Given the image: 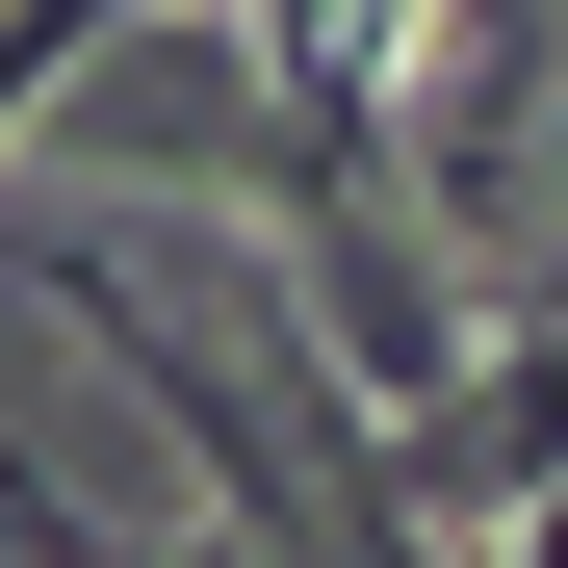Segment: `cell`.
Segmentation results:
<instances>
[{"mask_svg": "<svg viewBox=\"0 0 568 568\" xmlns=\"http://www.w3.org/2000/svg\"><path fill=\"white\" fill-rule=\"evenodd\" d=\"M130 27H155V0H0V155H27V130H52L78 78L130 52Z\"/></svg>", "mask_w": 568, "mask_h": 568, "instance_id": "1", "label": "cell"}, {"mask_svg": "<svg viewBox=\"0 0 568 568\" xmlns=\"http://www.w3.org/2000/svg\"><path fill=\"white\" fill-rule=\"evenodd\" d=\"M414 568H517V542H414Z\"/></svg>", "mask_w": 568, "mask_h": 568, "instance_id": "2", "label": "cell"}, {"mask_svg": "<svg viewBox=\"0 0 568 568\" xmlns=\"http://www.w3.org/2000/svg\"><path fill=\"white\" fill-rule=\"evenodd\" d=\"M0 568H78V542H0Z\"/></svg>", "mask_w": 568, "mask_h": 568, "instance_id": "3", "label": "cell"}]
</instances>
